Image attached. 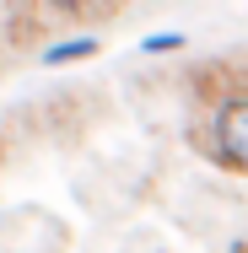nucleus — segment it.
Masks as SVG:
<instances>
[{"label":"nucleus","instance_id":"nucleus-1","mask_svg":"<svg viewBox=\"0 0 248 253\" xmlns=\"http://www.w3.org/2000/svg\"><path fill=\"white\" fill-rule=\"evenodd\" d=\"M205 135H210V140H205L210 162L248 178V97H221L216 108H210Z\"/></svg>","mask_w":248,"mask_h":253},{"label":"nucleus","instance_id":"nucleus-2","mask_svg":"<svg viewBox=\"0 0 248 253\" xmlns=\"http://www.w3.org/2000/svg\"><path fill=\"white\" fill-rule=\"evenodd\" d=\"M102 43L98 38H92V33H87V38H65V43H54V49H44V65H76V59H92V54H98Z\"/></svg>","mask_w":248,"mask_h":253},{"label":"nucleus","instance_id":"nucleus-3","mask_svg":"<svg viewBox=\"0 0 248 253\" xmlns=\"http://www.w3.org/2000/svg\"><path fill=\"white\" fill-rule=\"evenodd\" d=\"M184 49V33H151V38H141V54H173Z\"/></svg>","mask_w":248,"mask_h":253},{"label":"nucleus","instance_id":"nucleus-4","mask_svg":"<svg viewBox=\"0 0 248 253\" xmlns=\"http://www.w3.org/2000/svg\"><path fill=\"white\" fill-rule=\"evenodd\" d=\"M38 5H54V11H65V16H87V11H108L102 0H38Z\"/></svg>","mask_w":248,"mask_h":253},{"label":"nucleus","instance_id":"nucleus-5","mask_svg":"<svg viewBox=\"0 0 248 253\" xmlns=\"http://www.w3.org/2000/svg\"><path fill=\"white\" fill-rule=\"evenodd\" d=\"M0 156H5V151H0Z\"/></svg>","mask_w":248,"mask_h":253}]
</instances>
